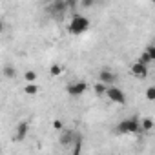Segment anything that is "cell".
<instances>
[{
  "label": "cell",
  "instance_id": "1",
  "mask_svg": "<svg viewBox=\"0 0 155 155\" xmlns=\"http://www.w3.org/2000/svg\"><path fill=\"white\" fill-rule=\"evenodd\" d=\"M117 131L122 133V135H137V133H142V130H140V122H139L137 117L122 119V120L117 124Z\"/></svg>",
  "mask_w": 155,
  "mask_h": 155
},
{
  "label": "cell",
  "instance_id": "2",
  "mask_svg": "<svg viewBox=\"0 0 155 155\" xmlns=\"http://www.w3.org/2000/svg\"><path fill=\"white\" fill-rule=\"evenodd\" d=\"M88 28H90V20H88L86 17H82V15H75V17L69 20V24H68V31H69L71 35H75V37L86 33Z\"/></svg>",
  "mask_w": 155,
  "mask_h": 155
},
{
  "label": "cell",
  "instance_id": "3",
  "mask_svg": "<svg viewBox=\"0 0 155 155\" xmlns=\"http://www.w3.org/2000/svg\"><path fill=\"white\" fill-rule=\"evenodd\" d=\"M111 102H115V104H126V95H124V91L120 90V88H117L115 84H111V86H108L106 88V93H104Z\"/></svg>",
  "mask_w": 155,
  "mask_h": 155
},
{
  "label": "cell",
  "instance_id": "4",
  "mask_svg": "<svg viewBox=\"0 0 155 155\" xmlns=\"http://www.w3.org/2000/svg\"><path fill=\"white\" fill-rule=\"evenodd\" d=\"M86 90H88V84H86L84 81H75V82H71V84L66 86V93H68L69 97H73V99L82 97V95L86 93Z\"/></svg>",
  "mask_w": 155,
  "mask_h": 155
},
{
  "label": "cell",
  "instance_id": "5",
  "mask_svg": "<svg viewBox=\"0 0 155 155\" xmlns=\"http://www.w3.org/2000/svg\"><path fill=\"white\" fill-rule=\"evenodd\" d=\"M48 13L53 17V18H62V15L68 11L66 9V4H64V0H53V2L46 8Z\"/></svg>",
  "mask_w": 155,
  "mask_h": 155
},
{
  "label": "cell",
  "instance_id": "6",
  "mask_svg": "<svg viewBox=\"0 0 155 155\" xmlns=\"http://www.w3.org/2000/svg\"><path fill=\"white\" fill-rule=\"evenodd\" d=\"M99 81H101L102 84H106V86H111V84L117 82V75H115L110 68H102V69L99 71Z\"/></svg>",
  "mask_w": 155,
  "mask_h": 155
},
{
  "label": "cell",
  "instance_id": "7",
  "mask_svg": "<svg viewBox=\"0 0 155 155\" xmlns=\"http://www.w3.org/2000/svg\"><path fill=\"white\" fill-rule=\"evenodd\" d=\"M148 68L150 66H146V64H142V62H133L131 64V75L135 77V79H146V77H148Z\"/></svg>",
  "mask_w": 155,
  "mask_h": 155
},
{
  "label": "cell",
  "instance_id": "8",
  "mask_svg": "<svg viewBox=\"0 0 155 155\" xmlns=\"http://www.w3.org/2000/svg\"><path fill=\"white\" fill-rule=\"evenodd\" d=\"M28 131H29V124H28L26 120H20V122L17 124V131H15V135H13V142H22V140L26 139Z\"/></svg>",
  "mask_w": 155,
  "mask_h": 155
},
{
  "label": "cell",
  "instance_id": "9",
  "mask_svg": "<svg viewBox=\"0 0 155 155\" xmlns=\"http://www.w3.org/2000/svg\"><path fill=\"white\" fill-rule=\"evenodd\" d=\"M75 139V131L73 130H60V137H58V144L62 148H69L71 142Z\"/></svg>",
  "mask_w": 155,
  "mask_h": 155
},
{
  "label": "cell",
  "instance_id": "10",
  "mask_svg": "<svg viewBox=\"0 0 155 155\" xmlns=\"http://www.w3.org/2000/svg\"><path fill=\"white\" fill-rule=\"evenodd\" d=\"M38 91H40V86H38L37 82H26L24 93H26L28 97H35V95H38Z\"/></svg>",
  "mask_w": 155,
  "mask_h": 155
},
{
  "label": "cell",
  "instance_id": "11",
  "mask_svg": "<svg viewBox=\"0 0 155 155\" xmlns=\"http://www.w3.org/2000/svg\"><path fill=\"white\" fill-rule=\"evenodd\" d=\"M2 73H4L6 79H15V77H17V68H15L13 64H6V66L2 68Z\"/></svg>",
  "mask_w": 155,
  "mask_h": 155
},
{
  "label": "cell",
  "instance_id": "12",
  "mask_svg": "<svg viewBox=\"0 0 155 155\" xmlns=\"http://www.w3.org/2000/svg\"><path fill=\"white\" fill-rule=\"evenodd\" d=\"M139 122H140V130H142V131H151V130H153V119L146 117V119H142V120H139Z\"/></svg>",
  "mask_w": 155,
  "mask_h": 155
},
{
  "label": "cell",
  "instance_id": "13",
  "mask_svg": "<svg viewBox=\"0 0 155 155\" xmlns=\"http://www.w3.org/2000/svg\"><path fill=\"white\" fill-rule=\"evenodd\" d=\"M106 88H108V86H106V84H102V82L99 81V82H95L93 91H95V95H97V97H102V95L106 93Z\"/></svg>",
  "mask_w": 155,
  "mask_h": 155
},
{
  "label": "cell",
  "instance_id": "14",
  "mask_svg": "<svg viewBox=\"0 0 155 155\" xmlns=\"http://www.w3.org/2000/svg\"><path fill=\"white\" fill-rule=\"evenodd\" d=\"M37 79H38V75H37V71H33V69H28V71L24 73V81H26V82H37Z\"/></svg>",
  "mask_w": 155,
  "mask_h": 155
},
{
  "label": "cell",
  "instance_id": "15",
  "mask_svg": "<svg viewBox=\"0 0 155 155\" xmlns=\"http://www.w3.org/2000/svg\"><path fill=\"white\" fill-rule=\"evenodd\" d=\"M62 71H64V68H62L60 64H53V66L49 68V73H51L53 77H58V75H62Z\"/></svg>",
  "mask_w": 155,
  "mask_h": 155
},
{
  "label": "cell",
  "instance_id": "16",
  "mask_svg": "<svg viewBox=\"0 0 155 155\" xmlns=\"http://www.w3.org/2000/svg\"><path fill=\"white\" fill-rule=\"evenodd\" d=\"M139 62H142V64H146V66H150L153 60H151V57L144 51V53H140V57H139Z\"/></svg>",
  "mask_w": 155,
  "mask_h": 155
},
{
  "label": "cell",
  "instance_id": "17",
  "mask_svg": "<svg viewBox=\"0 0 155 155\" xmlns=\"http://www.w3.org/2000/svg\"><path fill=\"white\" fill-rule=\"evenodd\" d=\"M146 101H150V102L155 101V88H153V86H150V88L146 90Z\"/></svg>",
  "mask_w": 155,
  "mask_h": 155
},
{
  "label": "cell",
  "instance_id": "18",
  "mask_svg": "<svg viewBox=\"0 0 155 155\" xmlns=\"http://www.w3.org/2000/svg\"><path fill=\"white\" fill-rule=\"evenodd\" d=\"M51 126H53V130H57V131H60V130H64V122H62L60 119H55Z\"/></svg>",
  "mask_w": 155,
  "mask_h": 155
},
{
  "label": "cell",
  "instance_id": "19",
  "mask_svg": "<svg viewBox=\"0 0 155 155\" xmlns=\"http://www.w3.org/2000/svg\"><path fill=\"white\" fill-rule=\"evenodd\" d=\"M64 4H66V9H75L77 0H64Z\"/></svg>",
  "mask_w": 155,
  "mask_h": 155
},
{
  "label": "cell",
  "instance_id": "20",
  "mask_svg": "<svg viewBox=\"0 0 155 155\" xmlns=\"http://www.w3.org/2000/svg\"><path fill=\"white\" fill-rule=\"evenodd\" d=\"M95 4V0H81V6L82 8H91Z\"/></svg>",
  "mask_w": 155,
  "mask_h": 155
},
{
  "label": "cell",
  "instance_id": "21",
  "mask_svg": "<svg viewBox=\"0 0 155 155\" xmlns=\"http://www.w3.org/2000/svg\"><path fill=\"white\" fill-rule=\"evenodd\" d=\"M146 53L151 57V60H155V48H153V46H148V48H146Z\"/></svg>",
  "mask_w": 155,
  "mask_h": 155
},
{
  "label": "cell",
  "instance_id": "22",
  "mask_svg": "<svg viewBox=\"0 0 155 155\" xmlns=\"http://www.w3.org/2000/svg\"><path fill=\"white\" fill-rule=\"evenodd\" d=\"M4 28H6V26H4V20H0V35L4 33Z\"/></svg>",
  "mask_w": 155,
  "mask_h": 155
}]
</instances>
